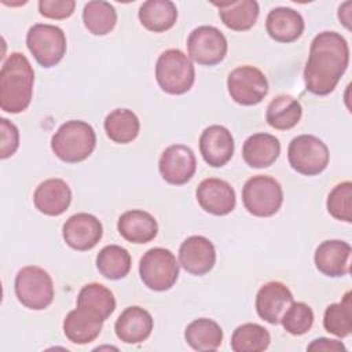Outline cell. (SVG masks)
Returning <instances> with one entry per match:
<instances>
[{
    "mask_svg": "<svg viewBox=\"0 0 352 352\" xmlns=\"http://www.w3.org/2000/svg\"><path fill=\"white\" fill-rule=\"evenodd\" d=\"M349 63V47L337 32L316 34L309 47L304 67V84L314 95L324 96L334 91Z\"/></svg>",
    "mask_w": 352,
    "mask_h": 352,
    "instance_id": "obj_1",
    "label": "cell"
},
{
    "mask_svg": "<svg viewBox=\"0 0 352 352\" xmlns=\"http://www.w3.org/2000/svg\"><path fill=\"white\" fill-rule=\"evenodd\" d=\"M34 72L29 59L21 52H12L0 70V107L6 113L18 114L32 102Z\"/></svg>",
    "mask_w": 352,
    "mask_h": 352,
    "instance_id": "obj_2",
    "label": "cell"
},
{
    "mask_svg": "<svg viewBox=\"0 0 352 352\" xmlns=\"http://www.w3.org/2000/svg\"><path fill=\"white\" fill-rule=\"evenodd\" d=\"M96 146L94 128L81 120H70L62 124L52 135L51 148L63 162L77 164L87 160Z\"/></svg>",
    "mask_w": 352,
    "mask_h": 352,
    "instance_id": "obj_3",
    "label": "cell"
},
{
    "mask_svg": "<svg viewBox=\"0 0 352 352\" xmlns=\"http://www.w3.org/2000/svg\"><path fill=\"white\" fill-rule=\"evenodd\" d=\"M155 80L160 88L169 95L188 92L195 81V69L191 59L180 50L164 51L155 63Z\"/></svg>",
    "mask_w": 352,
    "mask_h": 352,
    "instance_id": "obj_4",
    "label": "cell"
},
{
    "mask_svg": "<svg viewBox=\"0 0 352 352\" xmlns=\"http://www.w3.org/2000/svg\"><path fill=\"white\" fill-rule=\"evenodd\" d=\"M14 289L18 301L29 309H44L54 300L52 278L37 265L21 268L15 276Z\"/></svg>",
    "mask_w": 352,
    "mask_h": 352,
    "instance_id": "obj_5",
    "label": "cell"
},
{
    "mask_svg": "<svg viewBox=\"0 0 352 352\" xmlns=\"http://www.w3.org/2000/svg\"><path fill=\"white\" fill-rule=\"evenodd\" d=\"M245 209L257 217L274 216L282 206L283 191L278 180L267 175L250 177L242 188Z\"/></svg>",
    "mask_w": 352,
    "mask_h": 352,
    "instance_id": "obj_6",
    "label": "cell"
},
{
    "mask_svg": "<svg viewBox=\"0 0 352 352\" xmlns=\"http://www.w3.org/2000/svg\"><path fill=\"white\" fill-rule=\"evenodd\" d=\"M142 282L154 292L169 290L179 278V264L175 254L165 248H151L140 258Z\"/></svg>",
    "mask_w": 352,
    "mask_h": 352,
    "instance_id": "obj_7",
    "label": "cell"
},
{
    "mask_svg": "<svg viewBox=\"0 0 352 352\" xmlns=\"http://www.w3.org/2000/svg\"><path fill=\"white\" fill-rule=\"evenodd\" d=\"M26 45L38 65L52 67L66 54V36L63 30L50 23H36L26 34Z\"/></svg>",
    "mask_w": 352,
    "mask_h": 352,
    "instance_id": "obj_8",
    "label": "cell"
},
{
    "mask_svg": "<svg viewBox=\"0 0 352 352\" xmlns=\"http://www.w3.org/2000/svg\"><path fill=\"white\" fill-rule=\"evenodd\" d=\"M327 146L314 135L296 136L287 148V160L290 166L305 176L322 173L329 165Z\"/></svg>",
    "mask_w": 352,
    "mask_h": 352,
    "instance_id": "obj_9",
    "label": "cell"
},
{
    "mask_svg": "<svg viewBox=\"0 0 352 352\" xmlns=\"http://www.w3.org/2000/svg\"><path fill=\"white\" fill-rule=\"evenodd\" d=\"M227 88L231 99L242 106L258 104L268 94L265 74L250 65L235 67L227 78Z\"/></svg>",
    "mask_w": 352,
    "mask_h": 352,
    "instance_id": "obj_10",
    "label": "cell"
},
{
    "mask_svg": "<svg viewBox=\"0 0 352 352\" xmlns=\"http://www.w3.org/2000/svg\"><path fill=\"white\" fill-rule=\"evenodd\" d=\"M228 44L226 36L214 26L204 25L195 28L187 38L190 59L202 66H214L227 55Z\"/></svg>",
    "mask_w": 352,
    "mask_h": 352,
    "instance_id": "obj_11",
    "label": "cell"
},
{
    "mask_svg": "<svg viewBox=\"0 0 352 352\" xmlns=\"http://www.w3.org/2000/svg\"><path fill=\"white\" fill-rule=\"evenodd\" d=\"M162 179L173 186L186 184L197 170V160L186 144H172L166 147L158 161Z\"/></svg>",
    "mask_w": 352,
    "mask_h": 352,
    "instance_id": "obj_12",
    "label": "cell"
},
{
    "mask_svg": "<svg viewBox=\"0 0 352 352\" xmlns=\"http://www.w3.org/2000/svg\"><path fill=\"white\" fill-rule=\"evenodd\" d=\"M102 223L89 213H76L70 216L62 228V236L67 246L74 250H91L102 239Z\"/></svg>",
    "mask_w": 352,
    "mask_h": 352,
    "instance_id": "obj_13",
    "label": "cell"
},
{
    "mask_svg": "<svg viewBox=\"0 0 352 352\" xmlns=\"http://www.w3.org/2000/svg\"><path fill=\"white\" fill-rule=\"evenodd\" d=\"M199 206L214 216L231 213L236 204L235 191L231 184L223 179L209 177L202 180L195 191Z\"/></svg>",
    "mask_w": 352,
    "mask_h": 352,
    "instance_id": "obj_14",
    "label": "cell"
},
{
    "mask_svg": "<svg viewBox=\"0 0 352 352\" xmlns=\"http://www.w3.org/2000/svg\"><path fill=\"white\" fill-rule=\"evenodd\" d=\"M179 263L191 275L208 274L216 263V249L213 243L202 236H188L179 249Z\"/></svg>",
    "mask_w": 352,
    "mask_h": 352,
    "instance_id": "obj_15",
    "label": "cell"
},
{
    "mask_svg": "<svg viewBox=\"0 0 352 352\" xmlns=\"http://www.w3.org/2000/svg\"><path fill=\"white\" fill-rule=\"evenodd\" d=\"M293 301V294L285 283L271 280L258 289L256 296V311L263 320L271 324H278Z\"/></svg>",
    "mask_w": 352,
    "mask_h": 352,
    "instance_id": "obj_16",
    "label": "cell"
},
{
    "mask_svg": "<svg viewBox=\"0 0 352 352\" xmlns=\"http://www.w3.org/2000/svg\"><path fill=\"white\" fill-rule=\"evenodd\" d=\"M234 138L223 125H210L199 136V151L204 161L213 166H224L234 154Z\"/></svg>",
    "mask_w": 352,
    "mask_h": 352,
    "instance_id": "obj_17",
    "label": "cell"
},
{
    "mask_svg": "<svg viewBox=\"0 0 352 352\" xmlns=\"http://www.w3.org/2000/svg\"><path fill=\"white\" fill-rule=\"evenodd\" d=\"M351 245L340 239L322 242L315 250V265L319 272L330 278H340L349 274Z\"/></svg>",
    "mask_w": 352,
    "mask_h": 352,
    "instance_id": "obj_18",
    "label": "cell"
},
{
    "mask_svg": "<svg viewBox=\"0 0 352 352\" xmlns=\"http://www.w3.org/2000/svg\"><path fill=\"white\" fill-rule=\"evenodd\" d=\"M153 316L142 307L125 308L116 320V336L125 344H139L147 340L153 331Z\"/></svg>",
    "mask_w": 352,
    "mask_h": 352,
    "instance_id": "obj_19",
    "label": "cell"
},
{
    "mask_svg": "<svg viewBox=\"0 0 352 352\" xmlns=\"http://www.w3.org/2000/svg\"><path fill=\"white\" fill-rule=\"evenodd\" d=\"M33 202L38 212L47 216H59L70 206L72 190L62 179H47L34 190Z\"/></svg>",
    "mask_w": 352,
    "mask_h": 352,
    "instance_id": "obj_20",
    "label": "cell"
},
{
    "mask_svg": "<svg viewBox=\"0 0 352 352\" xmlns=\"http://www.w3.org/2000/svg\"><path fill=\"white\" fill-rule=\"evenodd\" d=\"M301 14L289 7L272 8L265 19V29L270 37L278 43H293L304 32Z\"/></svg>",
    "mask_w": 352,
    "mask_h": 352,
    "instance_id": "obj_21",
    "label": "cell"
},
{
    "mask_svg": "<svg viewBox=\"0 0 352 352\" xmlns=\"http://www.w3.org/2000/svg\"><path fill=\"white\" fill-rule=\"evenodd\" d=\"M120 235L131 243H147L158 234V224L146 210L132 209L124 212L117 221Z\"/></svg>",
    "mask_w": 352,
    "mask_h": 352,
    "instance_id": "obj_22",
    "label": "cell"
},
{
    "mask_svg": "<svg viewBox=\"0 0 352 352\" xmlns=\"http://www.w3.org/2000/svg\"><path fill=\"white\" fill-rule=\"evenodd\" d=\"M280 154L279 139L271 133L260 132L250 135L242 147V157L250 168H267L272 165Z\"/></svg>",
    "mask_w": 352,
    "mask_h": 352,
    "instance_id": "obj_23",
    "label": "cell"
},
{
    "mask_svg": "<svg viewBox=\"0 0 352 352\" xmlns=\"http://www.w3.org/2000/svg\"><path fill=\"white\" fill-rule=\"evenodd\" d=\"M103 320L94 314L76 308L70 311L63 320V333L66 338L77 345L92 342L102 331Z\"/></svg>",
    "mask_w": 352,
    "mask_h": 352,
    "instance_id": "obj_24",
    "label": "cell"
},
{
    "mask_svg": "<svg viewBox=\"0 0 352 352\" xmlns=\"http://www.w3.org/2000/svg\"><path fill=\"white\" fill-rule=\"evenodd\" d=\"M219 8L221 22L231 30L243 32L254 26L258 18V3L256 0H238L213 3Z\"/></svg>",
    "mask_w": 352,
    "mask_h": 352,
    "instance_id": "obj_25",
    "label": "cell"
},
{
    "mask_svg": "<svg viewBox=\"0 0 352 352\" xmlns=\"http://www.w3.org/2000/svg\"><path fill=\"white\" fill-rule=\"evenodd\" d=\"M138 16L147 30L161 33L176 23L177 8L170 0H147L140 6Z\"/></svg>",
    "mask_w": 352,
    "mask_h": 352,
    "instance_id": "obj_26",
    "label": "cell"
},
{
    "mask_svg": "<svg viewBox=\"0 0 352 352\" xmlns=\"http://www.w3.org/2000/svg\"><path fill=\"white\" fill-rule=\"evenodd\" d=\"M77 308L85 309L103 322L114 312L116 298L110 289L102 283H87L77 296Z\"/></svg>",
    "mask_w": 352,
    "mask_h": 352,
    "instance_id": "obj_27",
    "label": "cell"
},
{
    "mask_svg": "<svg viewBox=\"0 0 352 352\" xmlns=\"http://www.w3.org/2000/svg\"><path fill=\"white\" fill-rule=\"evenodd\" d=\"M302 116V107L297 99L282 94L275 96L265 111V121L271 128L286 131L298 124Z\"/></svg>",
    "mask_w": 352,
    "mask_h": 352,
    "instance_id": "obj_28",
    "label": "cell"
},
{
    "mask_svg": "<svg viewBox=\"0 0 352 352\" xmlns=\"http://www.w3.org/2000/svg\"><path fill=\"white\" fill-rule=\"evenodd\" d=\"M184 338L195 351H216L221 345L223 330L213 319L199 318L186 327Z\"/></svg>",
    "mask_w": 352,
    "mask_h": 352,
    "instance_id": "obj_29",
    "label": "cell"
},
{
    "mask_svg": "<svg viewBox=\"0 0 352 352\" xmlns=\"http://www.w3.org/2000/svg\"><path fill=\"white\" fill-rule=\"evenodd\" d=\"M104 131L110 140L126 144L135 140L140 131L138 116L129 109H116L104 118Z\"/></svg>",
    "mask_w": 352,
    "mask_h": 352,
    "instance_id": "obj_30",
    "label": "cell"
},
{
    "mask_svg": "<svg viewBox=\"0 0 352 352\" xmlns=\"http://www.w3.org/2000/svg\"><path fill=\"white\" fill-rule=\"evenodd\" d=\"M131 254L118 245L104 246L96 256V268L106 279L118 280L131 271Z\"/></svg>",
    "mask_w": 352,
    "mask_h": 352,
    "instance_id": "obj_31",
    "label": "cell"
},
{
    "mask_svg": "<svg viewBox=\"0 0 352 352\" xmlns=\"http://www.w3.org/2000/svg\"><path fill=\"white\" fill-rule=\"evenodd\" d=\"M82 22L89 33L104 36L110 33L117 23L116 8L103 0L88 1L82 10Z\"/></svg>",
    "mask_w": 352,
    "mask_h": 352,
    "instance_id": "obj_32",
    "label": "cell"
},
{
    "mask_svg": "<svg viewBox=\"0 0 352 352\" xmlns=\"http://www.w3.org/2000/svg\"><path fill=\"white\" fill-rule=\"evenodd\" d=\"M271 336L268 330L257 323H243L238 326L231 337L234 352H263L268 348Z\"/></svg>",
    "mask_w": 352,
    "mask_h": 352,
    "instance_id": "obj_33",
    "label": "cell"
},
{
    "mask_svg": "<svg viewBox=\"0 0 352 352\" xmlns=\"http://www.w3.org/2000/svg\"><path fill=\"white\" fill-rule=\"evenodd\" d=\"M326 331L344 338L352 333V302L351 292H346L340 302L330 304L323 316Z\"/></svg>",
    "mask_w": 352,
    "mask_h": 352,
    "instance_id": "obj_34",
    "label": "cell"
},
{
    "mask_svg": "<svg viewBox=\"0 0 352 352\" xmlns=\"http://www.w3.org/2000/svg\"><path fill=\"white\" fill-rule=\"evenodd\" d=\"M283 329L293 336H302L308 333L314 324V311L305 302H292L280 318Z\"/></svg>",
    "mask_w": 352,
    "mask_h": 352,
    "instance_id": "obj_35",
    "label": "cell"
},
{
    "mask_svg": "<svg viewBox=\"0 0 352 352\" xmlns=\"http://www.w3.org/2000/svg\"><path fill=\"white\" fill-rule=\"evenodd\" d=\"M329 213L341 221H352V183L349 180L337 184L327 197Z\"/></svg>",
    "mask_w": 352,
    "mask_h": 352,
    "instance_id": "obj_36",
    "label": "cell"
},
{
    "mask_svg": "<svg viewBox=\"0 0 352 352\" xmlns=\"http://www.w3.org/2000/svg\"><path fill=\"white\" fill-rule=\"evenodd\" d=\"M76 8L74 0H40L38 12L50 19H66Z\"/></svg>",
    "mask_w": 352,
    "mask_h": 352,
    "instance_id": "obj_37",
    "label": "cell"
},
{
    "mask_svg": "<svg viewBox=\"0 0 352 352\" xmlns=\"http://www.w3.org/2000/svg\"><path fill=\"white\" fill-rule=\"evenodd\" d=\"M0 131H1L0 158L6 160L11 157L19 147V131L16 125L7 118H0Z\"/></svg>",
    "mask_w": 352,
    "mask_h": 352,
    "instance_id": "obj_38",
    "label": "cell"
},
{
    "mask_svg": "<svg viewBox=\"0 0 352 352\" xmlns=\"http://www.w3.org/2000/svg\"><path fill=\"white\" fill-rule=\"evenodd\" d=\"M308 351H326V352H345L346 348L345 345L341 342V341H337V340H330V338H316L308 346H307Z\"/></svg>",
    "mask_w": 352,
    "mask_h": 352,
    "instance_id": "obj_39",
    "label": "cell"
},
{
    "mask_svg": "<svg viewBox=\"0 0 352 352\" xmlns=\"http://www.w3.org/2000/svg\"><path fill=\"white\" fill-rule=\"evenodd\" d=\"M351 7H352V3L345 1L338 8V18L348 30H351Z\"/></svg>",
    "mask_w": 352,
    "mask_h": 352,
    "instance_id": "obj_40",
    "label": "cell"
}]
</instances>
